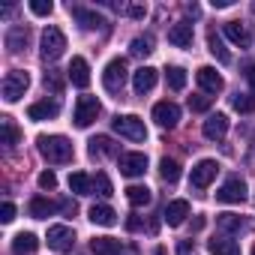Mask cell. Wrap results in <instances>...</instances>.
<instances>
[{
    "label": "cell",
    "mask_w": 255,
    "mask_h": 255,
    "mask_svg": "<svg viewBox=\"0 0 255 255\" xmlns=\"http://www.w3.org/2000/svg\"><path fill=\"white\" fill-rule=\"evenodd\" d=\"M36 144H39V153L51 165H63V162L72 159V141L66 135H39Z\"/></svg>",
    "instance_id": "cell-1"
},
{
    "label": "cell",
    "mask_w": 255,
    "mask_h": 255,
    "mask_svg": "<svg viewBox=\"0 0 255 255\" xmlns=\"http://www.w3.org/2000/svg\"><path fill=\"white\" fill-rule=\"evenodd\" d=\"M111 129H114L117 135H123V138H129V141H144V138H147V126H144V120L135 117V114H117V117L111 120Z\"/></svg>",
    "instance_id": "cell-2"
},
{
    "label": "cell",
    "mask_w": 255,
    "mask_h": 255,
    "mask_svg": "<svg viewBox=\"0 0 255 255\" xmlns=\"http://www.w3.org/2000/svg\"><path fill=\"white\" fill-rule=\"evenodd\" d=\"M63 51H66V36H63V30L54 27V24L45 27V30H42V48H39L42 60H57Z\"/></svg>",
    "instance_id": "cell-3"
},
{
    "label": "cell",
    "mask_w": 255,
    "mask_h": 255,
    "mask_svg": "<svg viewBox=\"0 0 255 255\" xmlns=\"http://www.w3.org/2000/svg\"><path fill=\"white\" fill-rule=\"evenodd\" d=\"M27 87H30V75H27L24 69H12V72H6V78H3V99H6V102H18V99L27 93Z\"/></svg>",
    "instance_id": "cell-4"
},
{
    "label": "cell",
    "mask_w": 255,
    "mask_h": 255,
    "mask_svg": "<svg viewBox=\"0 0 255 255\" xmlns=\"http://www.w3.org/2000/svg\"><path fill=\"white\" fill-rule=\"evenodd\" d=\"M96 117H99V99H96V96H78L75 111H72L75 126H78V129H87Z\"/></svg>",
    "instance_id": "cell-5"
},
{
    "label": "cell",
    "mask_w": 255,
    "mask_h": 255,
    "mask_svg": "<svg viewBox=\"0 0 255 255\" xmlns=\"http://www.w3.org/2000/svg\"><path fill=\"white\" fill-rule=\"evenodd\" d=\"M126 60L123 57H114L108 66H105V72H102V84H105V90L108 93H120L123 90V84H126Z\"/></svg>",
    "instance_id": "cell-6"
},
{
    "label": "cell",
    "mask_w": 255,
    "mask_h": 255,
    "mask_svg": "<svg viewBox=\"0 0 255 255\" xmlns=\"http://www.w3.org/2000/svg\"><path fill=\"white\" fill-rule=\"evenodd\" d=\"M243 198H246V183L240 177H228L216 189V201H222V204H240Z\"/></svg>",
    "instance_id": "cell-7"
},
{
    "label": "cell",
    "mask_w": 255,
    "mask_h": 255,
    "mask_svg": "<svg viewBox=\"0 0 255 255\" xmlns=\"http://www.w3.org/2000/svg\"><path fill=\"white\" fill-rule=\"evenodd\" d=\"M216 171H219L216 159H201V162H195V168H192V177H189V183H192L195 189H207V186L213 183Z\"/></svg>",
    "instance_id": "cell-8"
},
{
    "label": "cell",
    "mask_w": 255,
    "mask_h": 255,
    "mask_svg": "<svg viewBox=\"0 0 255 255\" xmlns=\"http://www.w3.org/2000/svg\"><path fill=\"white\" fill-rule=\"evenodd\" d=\"M216 228L222 234H246V231H252V219L237 216V213H219L216 216Z\"/></svg>",
    "instance_id": "cell-9"
},
{
    "label": "cell",
    "mask_w": 255,
    "mask_h": 255,
    "mask_svg": "<svg viewBox=\"0 0 255 255\" xmlns=\"http://www.w3.org/2000/svg\"><path fill=\"white\" fill-rule=\"evenodd\" d=\"M48 246H51L54 252L72 249V246H75V231H72L69 225H51V228H48Z\"/></svg>",
    "instance_id": "cell-10"
},
{
    "label": "cell",
    "mask_w": 255,
    "mask_h": 255,
    "mask_svg": "<svg viewBox=\"0 0 255 255\" xmlns=\"http://www.w3.org/2000/svg\"><path fill=\"white\" fill-rule=\"evenodd\" d=\"M153 120L162 126V129H174V126L180 123V108L174 105V102H156L153 105Z\"/></svg>",
    "instance_id": "cell-11"
},
{
    "label": "cell",
    "mask_w": 255,
    "mask_h": 255,
    "mask_svg": "<svg viewBox=\"0 0 255 255\" xmlns=\"http://www.w3.org/2000/svg\"><path fill=\"white\" fill-rule=\"evenodd\" d=\"M117 165H120V174H126V177H141L147 171V156L144 153H120Z\"/></svg>",
    "instance_id": "cell-12"
},
{
    "label": "cell",
    "mask_w": 255,
    "mask_h": 255,
    "mask_svg": "<svg viewBox=\"0 0 255 255\" xmlns=\"http://www.w3.org/2000/svg\"><path fill=\"white\" fill-rule=\"evenodd\" d=\"M201 132H204V138H210V141H222L225 138V132H228V117L225 114H210L207 120H204V126H201Z\"/></svg>",
    "instance_id": "cell-13"
},
{
    "label": "cell",
    "mask_w": 255,
    "mask_h": 255,
    "mask_svg": "<svg viewBox=\"0 0 255 255\" xmlns=\"http://www.w3.org/2000/svg\"><path fill=\"white\" fill-rule=\"evenodd\" d=\"M69 12H72V18L84 27V30H96V27H105V18L102 15H96L93 9H84V6H75V3H69Z\"/></svg>",
    "instance_id": "cell-14"
},
{
    "label": "cell",
    "mask_w": 255,
    "mask_h": 255,
    "mask_svg": "<svg viewBox=\"0 0 255 255\" xmlns=\"http://www.w3.org/2000/svg\"><path fill=\"white\" fill-rule=\"evenodd\" d=\"M195 78H198V84H201V90H204V93H219V90L225 87L222 75H219L213 66H201V69L195 72Z\"/></svg>",
    "instance_id": "cell-15"
},
{
    "label": "cell",
    "mask_w": 255,
    "mask_h": 255,
    "mask_svg": "<svg viewBox=\"0 0 255 255\" xmlns=\"http://www.w3.org/2000/svg\"><path fill=\"white\" fill-rule=\"evenodd\" d=\"M168 42L174 48H189L192 45V24L189 21H177L168 27Z\"/></svg>",
    "instance_id": "cell-16"
},
{
    "label": "cell",
    "mask_w": 255,
    "mask_h": 255,
    "mask_svg": "<svg viewBox=\"0 0 255 255\" xmlns=\"http://www.w3.org/2000/svg\"><path fill=\"white\" fill-rule=\"evenodd\" d=\"M132 87H135L138 96L150 93V90L156 87V69H153V66H141V69H135V75H132Z\"/></svg>",
    "instance_id": "cell-17"
},
{
    "label": "cell",
    "mask_w": 255,
    "mask_h": 255,
    "mask_svg": "<svg viewBox=\"0 0 255 255\" xmlns=\"http://www.w3.org/2000/svg\"><path fill=\"white\" fill-rule=\"evenodd\" d=\"M60 114V105L54 102V99H39V102H33L30 108H27V117L30 120H51V117H57Z\"/></svg>",
    "instance_id": "cell-18"
},
{
    "label": "cell",
    "mask_w": 255,
    "mask_h": 255,
    "mask_svg": "<svg viewBox=\"0 0 255 255\" xmlns=\"http://www.w3.org/2000/svg\"><path fill=\"white\" fill-rule=\"evenodd\" d=\"M165 222L171 225V228H177V225H183L186 222V216H189V201H183V198H177V201H168V207H165Z\"/></svg>",
    "instance_id": "cell-19"
},
{
    "label": "cell",
    "mask_w": 255,
    "mask_h": 255,
    "mask_svg": "<svg viewBox=\"0 0 255 255\" xmlns=\"http://www.w3.org/2000/svg\"><path fill=\"white\" fill-rule=\"evenodd\" d=\"M69 81L75 87H87L90 84V66H87L84 57H72V63H69Z\"/></svg>",
    "instance_id": "cell-20"
},
{
    "label": "cell",
    "mask_w": 255,
    "mask_h": 255,
    "mask_svg": "<svg viewBox=\"0 0 255 255\" xmlns=\"http://www.w3.org/2000/svg\"><path fill=\"white\" fill-rule=\"evenodd\" d=\"M225 36H228L234 45H240V48H249V45H252V36H249L246 24H240V21H225Z\"/></svg>",
    "instance_id": "cell-21"
},
{
    "label": "cell",
    "mask_w": 255,
    "mask_h": 255,
    "mask_svg": "<svg viewBox=\"0 0 255 255\" xmlns=\"http://www.w3.org/2000/svg\"><path fill=\"white\" fill-rule=\"evenodd\" d=\"M27 42H30V30H27V27H9V30H6V48H9L12 54L24 51Z\"/></svg>",
    "instance_id": "cell-22"
},
{
    "label": "cell",
    "mask_w": 255,
    "mask_h": 255,
    "mask_svg": "<svg viewBox=\"0 0 255 255\" xmlns=\"http://www.w3.org/2000/svg\"><path fill=\"white\" fill-rule=\"evenodd\" d=\"M39 249V240H36V234H30V231H21V234H15L12 237V252L15 255H33Z\"/></svg>",
    "instance_id": "cell-23"
},
{
    "label": "cell",
    "mask_w": 255,
    "mask_h": 255,
    "mask_svg": "<svg viewBox=\"0 0 255 255\" xmlns=\"http://www.w3.org/2000/svg\"><path fill=\"white\" fill-rule=\"evenodd\" d=\"M54 210H57V204H54L51 198H42V195L30 198V204H27V213H30L33 219H48Z\"/></svg>",
    "instance_id": "cell-24"
},
{
    "label": "cell",
    "mask_w": 255,
    "mask_h": 255,
    "mask_svg": "<svg viewBox=\"0 0 255 255\" xmlns=\"http://www.w3.org/2000/svg\"><path fill=\"white\" fill-rule=\"evenodd\" d=\"M87 216H90V222H93V225H102V228H111V225L117 222V213H114L108 204H93Z\"/></svg>",
    "instance_id": "cell-25"
},
{
    "label": "cell",
    "mask_w": 255,
    "mask_h": 255,
    "mask_svg": "<svg viewBox=\"0 0 255 255\" xmlns=\"http://www.w3.org/2000/svg\"><path fill=\"white\" fill-rule=\"evenodd\" d=\"M90 252L93 255H120V240H114V237H93L90 240Z\"/></svg>",
    "instance_id": "cell-26"
},
{
    "label": "cell",
    "mask_w": 255,
    "mask_h": 255,
    "mask_svg": "<svg viewBox=\"0 0 255 255\" xmlns=\"http://www.w3.org/2000/svg\"><path fill=\"white\" fill-rule=\"evenodd\" d=\"M207 249H210V255H240L237 240H228V237H213V240H207Z\"/></svg>",
    "instance_id": "cell-27"
},
{
    "label": "cell",
    "mask_w": 255,
    "mask_h": 255,
    "mask_svg": "<svg viewBox=\"0 0 255 255\" xmlns=\"http://www.w3.org/2000/svg\"><path fill=\"white\" fill-rule=\"evenodd\" d=\"M207 51L219 60V63H231V54H228V48H225V42L216 36V30H210L207 33Z\"/></svg>",
    "instance_id": "cell-28"
},
{
    "label": "cell",
    "mask_w": 255,
    "mask_h": 255,
    "mask_svg": "<svg viewBox=\"0 0 255 255\" xmlns=\"http://www.w3.org/2000/svg\"><path fill=\"white\" fill-rule=\"evenodd\" d=\"M0 129H3V144H6V147H15V144L21 141V129L15 126L12 117H0Z\"/></svg>",
    "instance_id": "cell-29"
},
{
    "label": "cell",
    "mask_w": 255,
    "mask_h": 255,
    "mask_svg": "<svg viewBox=\"0 0 255 255\" xmlns=\"http://www.w3.org/2000/svg\"><path fill=\"white\" fill-rule=\"evenodd\" d=\"M69 189L78 192V195H90L93 192V177L84 174V171H75V174H69Z\"/></svg>",
    "instance_id": "cell-30"
},
{
    "label": "cell",
    "mask_w": 255,
    "mask_h": 255,
    "mask_svg": "<svg viewBox=\"0 0 255 255\" xmlns=\"http://www.w3.org/2000/svg\"><path fill=\"white\" fill-rule=\"evenodd\" d=\"M114 156L117 153V147H114V141L108 138V135H96V138H90V156Z\"/></svg>",
    "instance_id": "cell-31"
},
{
    "label": "cell",
    "mask_w": 255,
    "mask_h": 255,
    "mask_svg": "<svg viewBox=\"0 0 255 255\" xmlns=\"http://www.w3.org/2000/svg\"><path fill=\"white\" fill-rule=\"evenodd\" d=\"M159 177L165 180V183H177L180 180V165H177V159H159Z\"/></svg>",
    "instance_id": "cell-32"
},
{
    "label": "cell",
    "mask_w": 255,
    "mask_h": 255,
    "mask_svg": "<svg viewBox=\"0 0 255 255\" xmlns=\"http://www.w3.org/2000/svg\"><path fill=\"white\" fill-rule=\"evenodd\" d=\"M126 198H129V204L132 207H144V204H150V189L147 186H129V189H126Z\"/></svg>",
    "instance_id": "cell-33"
},
{
    "label": "cell",
    "mask_w": 255,
    "mask_h": 255,
    "mask_svg": "<svg viewBox=\"0 0 255 255\" xmlns=\"http://www.w3.org/2000/svg\"><path fill=\"white\" fill-rule=\"evenodd\" d=\"M165 81H168L171 90H183L186 87V69L183 66H168L165 69Z\"/></svg>",
    "instance_id": "cell-34"
},
{
    "label": "cell",
    "mask_w": 255,
    "mask_h": 255,
    "mask_svg": "<svg viewBox=\"0 0 255 255\" xmlns=\"http://www.w3.org/2000/svg\"><path fill=\"white\" fill-rule=\"evenodd\" d=\"M231 105H234V111H240V114H252V111H255V96L237 90V93L231 96Z\"/></svg>",
    "instance_id": "cell-35"
},
{
    "label": "cell",
    "mask_w": 255,
    "mask_h": 255,
    "mask_svg": "<svg viewBox=\"0 0 255 255\" xmlns=\"http://www.w3.org/2000/svg\"><path fill=\"white\" fill-rule=\"evenodd\" d=\"M129 51H132L135 57H147V54L153 51V36H150V33L135 36V39H132V45H129Z\"/></svg>",
    "instance_id": "cell-36"
},
{
    "label": "cell",
    "mask_w": 255,
    "mask_h": 255,
    "mask_svg": "<svg viewBox=\"0 0 255 255\" xmlns=\"http://www.w3.org/2000/svg\"><path fill=\"white\" fill-rule=\"evenodd\" d=\"M42 81H45V90H51L54 96H60V93H63V75H60L57 69H48Z\"/></svg>",
    "instance_id": "cell-37"
},
{
    "label": "cell",
    "mask_w": 255,
    "mask_h": 255,
    "mask_svg": "<svg viewBox=\"0 0 255 255\" xmlns=\"http://www.w3.org/2000/svg\"><path fill=\"white\" fill-rule=\"evenodd\" d=\"M93 189H96L99 195H105V198L114 192V189H111V180H108V174H105V171H96V177H93Z\"/></svg>",
    "instance_id": "cell-38"
},
{
    "label": "cell",
    "mask_w": 255,
    "mask_h": 255,
    "mask_svg": "<svg viewBox=\"0 0 255 255\" xmlns=\"http://www.w3.org/2000/svg\"><path fill=\"white\" fill-rule=\"evenodd\" d=\"M51 9H54L51 0H30V12L33 15H51Z\"/></svg>",
    "instance_id": "cell-39"
},
{
    "label": "cell",
    "mask_w": 255,
    "mask_h": 255,
    "mask_svg": "<svg viewBox=\"0 0 255 255\" xmlns=\"http://www.w3.org/2000/svg\"><path fill=\"white\" fill-rule=\"evenodd\" d=\"M189 108L192 111H207L210 108V96H201V93L198 96H189Z\"/></svg>",
    "instance_id": "cell-40"
},
{
    "label": "cell",
    "mask_w": 255,
    "mask_h": 255,
    "mask_svg": "<svg viewBox=\"0 0 255 255\" xmlns=\"http://www.w3.org/2000/svg\"><path fill=\"white\" fill-rule=\"evenodd\" d=\"M39 186H42V189H54V186H57V174H54V171H42V174H39Z\"/></svg>",
    "instance_id": "cell-41"
},
{
    "label": "cell",
    "mask_w": 255,
    "mask_h": 255,
    "mask_svg": "<svg viewBox=\"0 0 255 255\" xmlns=\"http://www.w3.org/2000/svg\"><path fill=\"white\" fill-rule=\"evenodd\" d=\"M12 219H15V204L3 201V207H0V222H12Z\"/></svg>",
    "instance_id": "cell-42"
},
{
    "label": "cell",
    "mask_w": 255,
    "mask_h": 255,
    "mask_svg": "<svg viewBox=\"0 0 255 255\" xmlns=\"http://www.w3.org/2000/svg\"><path fill=\"white\" fill-rule=\"evenodd\" d=\"M243 75H246V81H249V87H252V96H255V60L246 63V72H243Z\"/></svg>",
    "instance_id": "cell-43"
},
{
    "label": "cell",
    "mask_w": 255,
    "mask_h": 255,
    "mask_svg": "<svg viewBox=\"0 0 255 255\" xmlns=\"http://www.w3.org/2000/svg\"><path fill=\"white\" fill-rule=\"evenodd\" d=\"M126 12H129V18H144V15H147V9L138 6V3H135V6H126Z\"/></svg>",
    "instance_id": "cell-44"
},
{
    "label": "cell",
    "mask_w": 255,
    "mask_h": 255,
    "mask_svg": "<svg viewBox=\"0 0 255 255\" xmlns=\"http://www.w3.org/2000/svg\"><path fill=\"white\" fill-rule=\"evenodd\" d=\"M126 228H129V231H138V228H141V219H138V216H129V219H126Z\"/></svg>",
    "instance_id": "cell-45"
},
{
    "label": "cell",
    "mask_w": 255,
    "mask_h": 255,
    "mask_svg": "<svg viewBox=\"0 0 255 255\" xmlns=\"http://www.w3.org/2000/svg\"><path fill=\"white\" fill-rule=\"evenodd\" d=\"M192 252V240H183L180 246H177V255H189Z\"/></svg>",
    "instance_id": "cell-46"
},
{
    "label": "cell",
    "mask_w": 255,
    "mask_h": 255,
    "mask_svg": "<svg viewBox=\"0 0 255 255\" xmlns=\"http://www.w3.org/2000/svg\"><path fill=\"white\" fill-rule=\"evenodd\" d=\"M60 207H63V210H66V213H72V216H75V210H78V207H75V201H63V204H60Z\"/></svg>",
    "instance_id": "cell-47"
},
{
    "label": "cell",
    "mask_w": 255,
    "mask_h": 255,
    "mask_svg": "<svg viewBox=\"0 0 255 255\" xmlns=\"http://www.w3.org/2000/svg\"><path fill=\"white\" fill-rule=\"evenodd\" d=\"M231 3H234V0H213L216 9H225V6H231Z\"/></svg>",
    "instance_id": "cell-48"
},
{
    "label": "cell",
    "mask_w": 255,
    "mask_h": 255,
    "mask_svg": "<svg viewBox=\"0 0 255 255\" xmlns=\"http://www.w3.org/2000/svg\"><path fill=\"white\" fill-rule=\"evenodd\" d=\"M192 228L198 231V228H204V216H195V222H192Z\"/></svg>",
    "instance_id": "cell-49"
},
{
    "label": "cell",
    "mask_w": 255,
    "mask_h": 255,
    "mask_svg": "<svg viewBox=\"0 0 255 255\" xmlns=\"http://www.w3.org/2000/svg\"><path fill=\"white\" fill-rule=\"evenodd\" d=\"M252 255H255V246H252Z\"/></svg>",
    "instance_id": "cell-50"
}]
</instances>
